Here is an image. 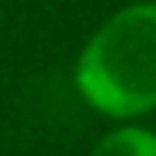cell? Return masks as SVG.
<instances>
[{"label":"cell","instance_id":"cell-1","mask_svg":"<svg viewBox=\"0 0 156 156\" xmlns=\"http://www.w3.org/2000/svg\"><path fill=\"white\" fill-rule=\"evenodd\" d=\"M76 87L110 116H136L156 106V3L110 17L76 63Z\"/></svg>","mask_w":156,"mask_h":156},{"label":"cell","instance_id":"cell-2","mask_svg":"<svg viewBox=\"0 0 156 156\" xmlns=\"http://www.w3.org/2000/svg\"><path fill=\"white\" fill-rule=\"evenodd\" d=\"M93 156H156V136L150 129L126 126L96 143Z\"/></svg>","mask_w":156,"mask_h":156}]
</instances>
